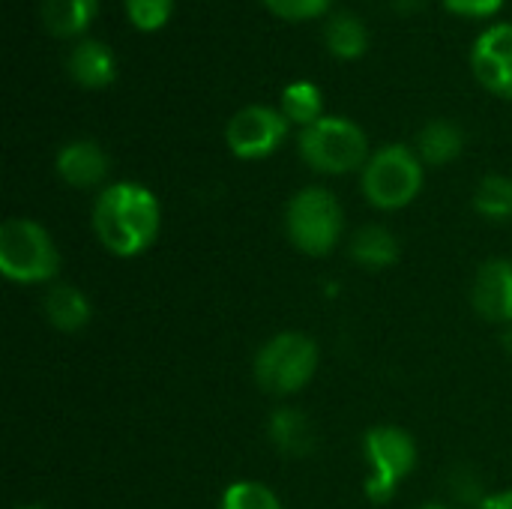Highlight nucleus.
Listing matches in <instances>:
<instances>
[{
	"mask_svg": "<svg viewBox=\"0 0 512 509\" xmlns=\"http://www.w3.org/2000/svg\"><path fill=\"white\" fill-rule=\"evenodd\" d=\"M93 231L111 255L135 258L156 243L162 231V204L135 180L111 183L93 204Z\"/></svg>",
	"mask_w": 512,
	"mask_h": 509,
	"instance_id": "1",
	"label": "nucleus"
},
{
	"mask_svg": "<svg viewBox=\"0 0 512 509\" xmlns=\"http://www.w3.org/2000/svg\"><path fill=\"white\" fill-rule=\"evenodd\" d=\"M60 270L54 237L36 219H6L0 225V273L18 285H45Z\"/></svg>",
	"mask_w": 512,
	"mask_h": 509,
	"instance_id": "2",
	"label": "nucleus"
},
{
	"mask_svg": "<svg viewBox=\"0 0 512 509\" xmlns=\"http://www.w3.org/2000/svg\"><path fill=\"white\" fill-rule=\"evenodd\" d=\"M297 150L318 174H351L369 162V138L351 117H321L300 129Z\"/></svg>",
	"mask_w": 512,
	"mask_h": 509,
	"instance_id": "3",
	"label": "nucleus"
},
{
	"mask_svg": "<svg viewBox=\"0 0 512 509\" xmlns=\"http://www.w3.org/2000/svg\"><path fill=\"white\" fill-rule=\"evenodd\" d=\"M318 372V345L297 330L276 333L255 354V381L273 396L300 393Z\"/></svg>",
	"mask_w": 512,
	"mask_h": 509,
	"instance_id": "4",
	"label": "nucleus"
},
{
	"mask_svg": "<svg viewBox=\"0 0 512 509\" xmlns=\"http://www.w3.org/2000/svg\"><path fill=\"white\" fill-rule=\"evenodd\" d=\"M423 189V159L405 144H387L363 165V195L378 210H402Z\"/></svg>",
	"mask_w": 512,
	"mask_h": 509,
	"instance_id": "5",
	"label": "nucleus"
},
{
	"mask_svg": "<svg viewBox=\"0 0 512 509\" xmlns=\"http://www.w3.org/2000/svg\"><path fill=\"white\" fill-rule=\"evenodd\" d=\"M288 240L312 258L330 255L342 237V204L324 186L300 189L285 210Z\"/></svg>",
	"mask_w": 512,
	"mask_h": 509,
	"instance_id": "6",
	"label": "nucleus"
},
{
	"mask_svg": "<svg viewBox=\"0 0 512 509\" xmlns=\"http://www.w3.org/2000/svg\"><path fill=\"white\" fill-rule=\"evenodd\" d=\"M369 459L366 498L372 504H387L396 498L402 480L417 468V444L402 426H372L363 438Z\"/></svg>",
	"mask_w": 512,
	"mask_h": 509,
	"instance_id": "7",
	"label": "nucleus"
},
{
	"mask_svg": "<svg viewBox=\"0 0 512 509\" xmlns=\"http://www.w3.org/2000/svg\"><path fill=\"white\" fill-rule=\"evenodd\" d=\"M285 135H288V117L273 105H246L225 126L228 150L246 162L273 156L282 147Z\"/></svg>",
	"mask_w": 512,
	"mask_h": 509,
	"instance_id": "8",
	"label": "nucleus"
},
{
	"mask_svg": "<svg viewBox=\"0 0 512 509\" xmlns=\"http://www.w3.org/2000/svg\"><path fill=\"white\" fill-rule=\"evenodd\" d=\"M471 69L489 93L512 99V21L492 24L474 39Z\"/></svg>",
	"mask_w": 512,
	"mask_h": 509,
	"instance_id": "9",
	"label": "nucleus"
},
{
	"mask_svg": "<svg viewBox=\"0 0 512 509\" xmlns=\"http://www.w3.org/2000/svg\"><path fill=\"white\" fill-rule=\"evenodd\" d=\"M471 303L477 315H483L492 324H512V261L510 258H489L480 264L474 285H471Z\"/></svg>",
	"mask_w": 512,
	"mask_h": 509,
	"instance_id": "10",
	"label": "nucleus"
},
{
	"mask_svg": "<svg viewBox=\"0 0 512 509\" xmlns=\"http://www.w3.org/2000/svg\"><path fill=\"white\" fill-rule=\"evenodd\" d=\"M54 168L60 174V180L72 189H93L99 183H105L108 177V153L90 141V138H78V141H69L60 147L57 159H54Z\"/></svg>",
	"mask_w": 512,
	"mask_h": 509,
	"instance_id": "11",
	"label": "nucleus"
},
{
	"mask_svg": "<svg viewBox=\"0 0 512 509\" xmlns=\"http://www.w3.org/2000/svg\"><path fill=\"white\" fill-rule=\"evenodd\" d=\"M66 72L84 90H105L117 78V57L105 42L84 36L72 45L66 57Z\"/></svg>",
	"mask_w": 512,
	"mask_h": 509,
	"instance_id": "12",
	"label": "nucleus"
},
{
	"mask_svg": "<svg viewBox=\"0 0 512 509\" xmlns=\"http://www.w3.org/2000/svg\"><path fill=\"white\" fill-rule=\"evenodd\" d=\"M45 318L60 333H78L93 321V306L87 294L75 285H51L42 300Z\"/></svg>",
	"mask_w": 512,
	"mask_h": 509,
	"instance_id": "13",
	"label": "nucleus"
},
{
	"mask_svg": "<svg viewBox=\"0 0 512 509\" xmlns=\"http://www.w3.org/2000/svg\"><path fill=\"white\" fill-rule=\"evenodd\" d=\"M273 447L288 459H306L315 450L312 420L300 408H279L267 423Z\"/></svg>",
	"mask_w": 512,
	"mask_h": 509,
	"instance_id": "14",
	"label": "nucleus"
},
{
	"mask_svg": "<svg viewBox=\"0 0 512 509\" xmlns=\"http://www.w3.org/2000/svg\"><path fill=\"white\" fill-rule=\"evenodd\" d=\"M399 237L384 225H366L351 240V258L366 270H387L399 261Z\"/></svg>",
	"mask_w": 512,
	"mask_h": 509,
	"instance_id": "15",
	"label": "nucleus"
},
{
	"mask_svg": "<svg viewBox=\"0 0 512 509\" xmlns=\"http://www.w3.org/2000/svg\"><path fill=\"white\" fill-rule=\"evenodd\" d=\"M96 9H99V0H39L42 24L60 39L81 36L90 27Z\"/></svg>",
	"mask_w": 512,
	"mask_h": 509,
	"instance_id": "16",
	"label": "nucleus"
},
{
	"mask_svg": "<svg viewBox=\"0 0 512 509\" xmlns=\"http://www.w3.org/2000/svg\"><path fill=\"white\" fill-rule=\"evenodd\" d=\"M465 147V135L453 120H429L417 135V156L423 165H447Z\"/></svg>",
	"mask_w": 512,
	"mask_h": 509,
	"instance_id": "17",
	"label": "nucleus"
},
{
	"mask_svg": "<svg viewBox=\"0 0 512 509\" xmlns=\"http://www.w3.org/2000/svg\"><path fill=\"white\" fill-rule=\"evenodd\" d=\"M324 42H327V51L333 57H342V60H357L360 54H366L369 48V30L366 24L351 15V12H336L327 18L324 24Z\"/></svg>",
	"mask_w": 512,
	"mask_h": 509,
	"instance_id": "18",
	"label": "nucleus"
},
{
	"mask_svg": "<svg viewBox=\"0 0 512 509\" xmlns=\"http://www.w3.org/2000/svg\"><path fill=\"white\" fill-rule=\"evenodd\" d=\"M279 111L288 117V123H297V126H312L324 117V96H321V87L315 81H291L285 90H282V102H279Z\"/></svg>",
	"mask_w": 512,
	"mask_h": 509,
	"instance_id": "19",
	"label": "nucleus"
},
{
	"mask_svg": "<svg viewBox=\"0 0 512 509\" xmlns=\"http://www.w3.org/2000/svg\"><path fill=\"white\" fill-rule=\"evenodd\" d=\"M474 210L492 222H510L512 219V177L489 174L474 189Z\"/></svg>",
	"mask_w": 512,
	"mask_h": 509,
	"instance_id": "20",
	"label": "nucleus"
},
{
	"mask_svg": "<svg viewBox=\"0 0 512 509\" xmlns=\"http://www.w3.org/2000/svg\"><path fill=\"white\" fill-rule=\"evenodd\" d=\"M219 509H282V501L273 489L255 480H237L225 489Z\"/></svg>",
	"mask_w": 512,
	"mask_h": 509,
	"instance_id": "21",
	"label": "nucleus"
},
{
	"mask_svg": "<svg viewBox=\"0 0 512 509\" xmlns=\"http://www.w3.org/2000/svg\"><path fill=\"white\" fill-rule=\"evenodd\" d=\"M123 6H126L129 21L138 30L150 33V30H159V27L168 24L171 9H174V0H123Z\"/></svg>",
	"mask_w": 512,
	"mask_h": 509,
	"instance_id": "22",
	"label": "nucleus"
},
{
	"mask_svg": "<svg viewBox=\"0 0 512 509\" xmlns=\"http://www.w3.org/2000/svg\"><path fill=\"white\" fill-rule=\"evenodd\" d=\"M333 0H264V6L285 21H309L330 9Z\"/></svg>",
	"mask_w": 512,
	"mask_h": 509,
	"instance_id": "23",
	"label": "nucleus"
},
{
	"mask_svg": "<svg viewBox=\"0 0 512 509\" xmlns=\"http://www.w3.org/2000/svg\"><path fill=\"white\" fill-rule=\"evenodd\" d=\"M441 3L462 18H489L504 6V0H441Z\"/></svg>",
	"mask_w": 512,
	"mask_h": 509,
	"instance_id": "24",
	"label": "nucleus"
},
{
	"mask_svg": "<svg viewBox=\"0 0 512 509\" xmlns=\"http://www.w3.org/2000/svg\"><path fill=\"white\" fill-rule=\"evenodd\" d=\"M474 509H512V489L498 492V495H486Z\"/></svg>",
	"mask_w": 512,
	"mask_h": 509,
	"instance_id": "25",
	"label": "nucleus"
},
{
	"mask_svg": "<svg viewBox=\"0 0 512 509\" xmlns=\"http://www.w3.org/2000/svg\"><path fill=\"white\" fill-rule=\"evenodd\" d=\"M501 345H504V351H510V354H512V324H510V327H504V336H501Z\"/></svg>",
	"mask_w": 512,
	"mask_h": 509,
	"instance_id": "26",
	"label": "nucleus"
},
{
	"mask_svg": "<svg viewBox=\"0 0 512 509\" xmlns=\"http://www.w3.org/2000/svg\"><path fill=\"white\" fill-rule=\"evenodd\" d=\"M396 3H399L402 9H408V12H411V9H417V6H420L423 0H396Z\"/></svg>",
	"mask_w": 512,
	"mask_h": 509,
	"instance_id": "27",
	"label": "nucleus"
},
{
	"mask_svg": "<svg viewBox=\"0 0 512 509\" xmlns=\"http://www.w3.org/2000/svg\"><path fill=\"white\" fill-rule=\"evenodd\" d=\"M420 509H453V507H447V504H426V507H420Z\"/></svg>",
	"mask_w": 512,
	"mask_h": 509,
	"instance_id": "28",
	"label": "nucleus"
},
{
	"mask_svg": "<svg viewBox=\"0 0 512 509\" xmlns=\"http://www.w3.org/2000/svg\"><path fill=\"white\" fill-rule=\"evenodd\" d=\"M21 509H45V507H21Z\"/></svg>",
	"mask_w": 512,
	"mask_h": 509,
	"instance_id": "29",
	"label": "nucleus"
}]
</instances>
